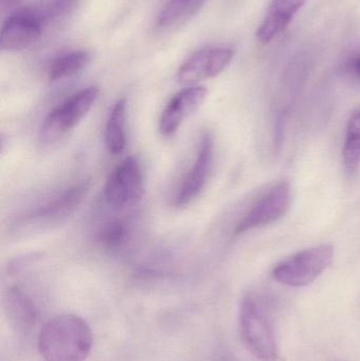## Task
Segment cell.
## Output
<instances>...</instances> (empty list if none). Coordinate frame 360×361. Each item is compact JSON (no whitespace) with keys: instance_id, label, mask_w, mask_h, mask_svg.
<instances>
[{"instance_id":"11","label":"cell","mask_w":360,"mask_h":361,"mask_svg":"<svg viewBox=\"0 0 360 361\" xmlns=\"http://www.w3.org/2000/svg\"><path fill=\"white\" fill-rule=\"evenodd\" d=\"M209 90L203 86H192L180 91L167 104L160 118L163 135H175L184 121L197 111L206 99Z\"/></svg>"},{"instance_id":"4","label":"cell","mask_w":360,"mask_h":361,"mask_svg":"<svg viewBox=\"0 0 360 361\" xmlns=\"http://www.w3.org/2000/svg\"><path fill=\"white\" fill-rule=\"evenodd\" d=\"M99 94L97 87H88L51 110L40 126V140L53 143L67 135L90 111Z\"/></svg>"},{"instance_id":"17","label":"cell","mask_w":360,"mask_h":361,"mask_svg":"<svg viewBox=\"0 0 360 361\" xmlns=\"http://www.w3.org/2000/svg\"><path fill=\"white\" fill-rule=\"evenodd\" d=\"M202 0H169L164 10L159 16L161 27H170L190 16L200 6Z\"/></svg>"},{"instance_id":"15","label":"cell","mask_w":360,"mask_h":361,"mask_svg":"<svg viewBox=\"0 0 360 361\" xmlns=\"http://www.w3.org/2000/svg\"><path fill=\"white\" fill-rule=\"evenodd\" d=\"M342 161L347 173L356 171L360 164V105L352 112L347 124L346 137L342 146Z\"/></svg>"},{"instance_id":"3","label":"cell","mask_w":360,"mask_h":361,"mask_svg":"<svg viewBox=\"0 0 360 361\" xmlns=\"http://www.w3.org/2000/svg\"><path fill=\"white\" fill-rule=\"evenodd\" d=\"M335 250L331 244H319L300 250L279 262L273 277L283 286L302 288L313 283L333 263Z\"/></svg>"},{"instance_id":"1","label":"cell","mask_w":360,"mask_h":361,"mask_svg":"<svg viewBox=\"0 0 360 361\" xmlns=\"http://www.w3.org/2000/svg\"><path fill=\"white\" fill-rule=\"evenodd\" d=\"M92 343L88 324L70 314L46 322L37 339L38 351L44 361H84L90 354Z\"/></svg>"},{"instance_id":"16","label":"cell","mask_w":360,"mask_h":361,"mask_svg":"<svg viewBox=\"0 0 360 361\" xmlns=\"http://www.w3.org/2000/svg\"><path fill=\"white\" fill-rule=\"evenodd\" d=\"M90 61V55L82 50L71 51L59 55L54 59L49 68V80L58 82L65 78H71L82 71Z\"/></svg>"},{"instance_id":"7","label":"cell","mask_w":360,"mask_h":361,"mask_svg":"<svg viewBox=\"0 0 360 361\" xmlns=\"http://www.w3.org/2000/svg\"><path fill=\"white\" fill-rule=\"evenodd\" d=\"M46 25L36 8L14 11L2 25L0 48L12 52L30 48L39 39Z\"/></svg>"},{"instance_id":"18","label":"cell","mask_w":360,"mask_h":361,"mask_svg":"<svg viewBox=\"0 0 360 361\" xmlns=\"http://www.w3.org/2000/svg\"><path fill=\"white\" fill-rule=\"evenodd\" d=\"M128 228L123 220L112 221L103 227L99 233V240L107 248H116L126 239Z\"/></svg>"},{"instance_id":"6","label":"cell","mask_w":360,"mask_h":361,"mask_svg":"<svg viewBox=\"0 0 360 361\" xmlns=\"http://www.w3.org/2000/svg\"><path fill=\"white\" fill-rule=\"evenodd\" d=\"M292 189L287 180L278 183L260 197L235 227L234 235H240L258 227L280 220L291 207Z\"/></svg>"},{"instance_id":"14","label":"cell","mask_w":360,"mask_h":361,"mask_svg":"<svg viewBox=\"0 0 360 361\" xmlns=\"http://www.w3.org/2000/svg\"><path fill=\"white\" fill-rule=\"evenodd\" d=\"M126 101L120 99L114 104L108 118L105 142L108 152L113 156L122 154L126 146Z\"/></svg>"},{"instance_id":"8","label":"cell","mask_w":360,"mask_h":361,"mask_svg":"<svg viewBox=\"0 0 360 361\" xmlns=\"http://www.w3.org/2000/svg\"><path fill=\"white\" fill-rule=\"evenodd\" d=\"M90 185L89 180H80L52 201L27 214L25 218H21L17 223V226L20 228L25 226H40L65 220L84 201L90 189Z\"/></svg>"},{"instance_id":"2","label":"cell","mask_w":360,"mask_h":361,"mask_svg":"<svg viewBox=\"0 0 360 361\" xmlns=\"http://www.w3.org/2000/svg\"><path fill=\"white\" fill-rule=\"evenodd\" d=\"M241 338L249 352L261 361H276L278 357L276 335L266 307L257 297L243 298L239 311Z\"/></svg>"},{"instance_id":"13","label":"cell","mask_w":360,"mask_h":361,"mask_svg":"<svg viewBox=\"0 0 360 361\" xmlns=\"http://www.w3.org/2000/svg\"><path fill=\"white\" fill-rule=\"evenodd\" d=\"M4 307L11 322L19 330H30L32 326H35L37 310L20 288L16 286L8 288L4 296Z\"/></svg>"},{"instance_id":"12","label":"cell","mask_w":360,"mask_h":361,"mask_svg":"<svg viewBox=\"0 0 360 361\" xmlns=\"http://www.w3.org/2000/svg\"><path fill=\"white\" fill-rule=\"evenodd\" d=\"M306 1L308 0H272L266 18L257 30L258 40L268 44L283 33Z\"/></svg>"},{"instance_id":"21","label":"cell","mask_w":360,"mask_h":361,"mask_svg":"<svg viewBox=\"0 0 360 361\" xmlns=\"http://www.w3.org/2000/svg\"><path fill=\"white\" fill-rule=\"evenodd\" d=\"M350 69L352 73L360 80V56L353 59L350 65Z\"/></svg>"},{"instance_id":"10","label":"cell","mask_w":360,"mask_h":361,"mask_svg":"<svg viewBox=\"0 0 360 361\" xmlns=\"http://www.w3.org/2000/svg\"><path fill=\"white\" fill-rule=\"evenodd\" d=\"M213 161V141L209 133L203 135L196 161L180 187L175 197V206L185 207L197 199L205 188Z\"/></svg>"},{"instance_id":"19","label":"cell","mask_w":360,"mask_h":361,"mask_svg":"<svg viewBox=\"0 0 360 361\" xmlns=\"http://www.w3.org/2000/svg\"><path fill=\"white\" fill-rule=\"evenodd\" d=\"M77 0H46L40 6H37V11L42 15L46 23H50L54 19L61 18L69 14Z\"/></svg>"},{"instance_id":"9","label":"cell","mask_w":360,"mask_h":361,"mask_svg":"<svg viewBox=\"0 0 360 361\" xmlns=\"http://www.w3.org/2000/svg\"><path fill=\"white\" fill-rule=\"evenodd\" d=\"M232 56L234 51L230 48L203 49L181 66L178 72V80L181 84L192 85L216 78L228 67Z\"/></svg>"},{"instance_id":"5","label":"cell","mask_w":360,"mask_h":361,"mask_svg":"<svg viewBox=\"0 0 360 361\" xmlns=\"http://www.w3.org/2000/svg\"><path fill=\"white\" fill-rule=\"evenodd\" d=\"M144 195V176L135 157L120 163L108 177L104 197L112 207L124 208L137 203Z\"/></svg>"},{"instance_id":"20","label":"cell","mask_w":360,"mask_h":361,"mask_svg":"<svg viewBox=\"0 0 360 361\" xmlns=\"http://www.w3.org/2000/svg\"><path fill=\"white\" fill-rule=\"evenodd\" d=\"M19 2H20V0H0V6H1L2 12H6V11L16 8Z\"/></svg>"}]
</instances>
